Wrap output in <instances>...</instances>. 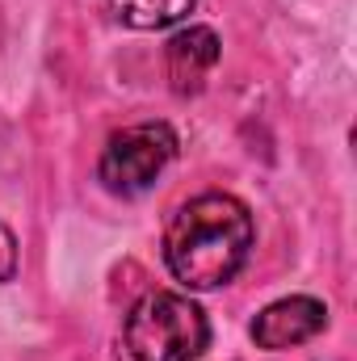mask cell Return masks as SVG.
<instances>
[{
    "label": "cell",
    "mask_w": 357,
    "mask_h": 361,
    "mask_svg": "<svg viewBox=\"0 0 357 361\" xmlns=\"http://www.w3.org/2000/svg\"><path fill=\"white\" fill-rule=\"evenodd\" d=\"M328 324V307L311 294H290L269 302L265 311L253 319V341L265 353H282V349H298L307 341H315Z\"/></svg>",
    "instance_id": "4"
},
{
    "label": "cell",
    "mask_w": 357,
    "mask_h": 361,
    "mask_svg": "<svg viewBox=\"0 0 357 361\" xmlns=\"http://www.w3.org/2000/svg\"><path fill=\"white\" fill-rule=\"evenodd\" d=\"M214 63H219V34L210 25H189V30L173 34L164 47V72H169V85L177 97L202 92Z\"/></svg>",
    "instance_id": "5"
},
{
    "label": "cell",
    "mask_w": 357,
    "mask_h": 361,
    "mask_svg": "<svg viewBox=\"0 0 357 361\" xmlns=\"http://www.w3.org/2000/svg\"><path fill=\"white\" fill-rule=\"evenodd\" d=\"M177 130L169 122H139V126H122L105 139L101 160H97V180L118 193V197H135L143 189H152L156 177L177 160Z\"/></svg>",
    "instance_id": "3"
},
{
    "label": "cell",
    "mask_w": 357,
    "mask_h": 361,
    "mask_svg": "<svg viewBox=\"0 0 357 361\" xmlns=\"http://www.w3.org/2000/svg\"><path fill=\"white\" fill-rule=\"evenodd\" d=\"M122 341L135 361H202L210 345V324L193 298L152 290L131 307Z\"/></svg>",
    "instance_id": "2"
},
{
    "label": "cell",
    "mask_w": 357,
    "mask_h": 361,
    "mask_svg": "<svg viewBox=\"0 0 357 361\" xmlns=\"http://www.w3.org/2000/svg\"><path fill=\"white\" fill-rule=\"evenodd\" d=\"M253 240V214L240 197L198 193L164 227V265L185 290H219L244 269Z\"/></svg>",
    "instance_id": "1"
},
{
    "label": "cell",
    "mask_w": 357,
    "mask_h": 361,
    "mask_svg": "<svg viewBox=\"0 0 357 361\" xmlns=\"http://www.w3.org/2000/svg\"><path fill=\"white\" fill-rule=\"evenodd\" d=\"M17 277V235L0 223V286Z\"/></svg>",
    "instance_id": "7"
},
{
    "label": "cell",
    "mask_w": 357,
    "mask_h": 361,
    "mask_svg": "<svg viewBox=\"0 0 357 361\" xmlns=\"http://www.w3.org/2000/svg\"><path fill=\"white\" fill-rule=\"evenodd\" d=\"M198 0H109V13L131 30H169Z\"/></svg>",
    "instance_id": "6"
}]
</instances>
